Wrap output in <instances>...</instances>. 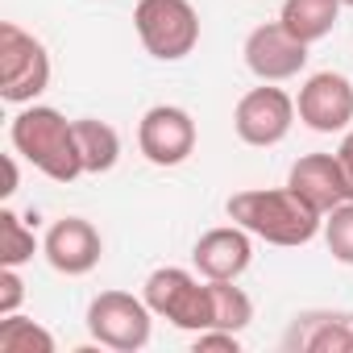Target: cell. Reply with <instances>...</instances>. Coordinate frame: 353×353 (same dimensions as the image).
Listing matches in <instances>:
<instances>
[{
  "label": "cell",
  "mask_w": 353,
  "mask_h": 353,
  "mask_svg": "<svg viewBox=\"0 0 353 353\" xmlns=\"http://www.w3.org/2000/svg\"><path fill=\"white\" fill-rule=\"evenodd\" d=\"M225 212H229L233 225L250 229L258 241L283 245V250L307 245L316 233H324V212H316L291 188H250V192H237V196H229Z\"/></svg>",
  "instance_id": "1"
},
{
  "label": "cell",
  "mask_w": 353,
  "mask_h": 353,
  "mask_svg": "<svg viewBox=\"0 0 353 353\" xmlns=\"http://www.w3.org/2000/svg\"><path fill=\"white\" fill-rule=\"evenodd\" d=\"M9 141L30 166H38L54 183H75L79 174H88L79 158V141H75V121H67L50 104L21 108L9 125Z\"/></svg>",
  "instance_id": "2"
},
{
  "label": "cell",
  "mask_w": 353,
  "mask_h": 353,
  "mask_svg": "<svg viewBox=\"0 0 353 353\" xmlns=\"http://www.w3.org/2000/svg\"><path fill=\"white\" fill-rule=\"evenodd\" d=\"M133 30L158 63H179L200 46V13L192 0H137Z\"/></svg>",
  "instance_id": "3"
},
{
  "label": "cell",
  "mask_w": 353,
  "mask_h": 353,
  "mask_svg": "<svg viewBox=\"0 0 353 353\" xmlns=\"http://www.w3.org/2000/svg\"><path fill=\"white\" fill-rule=\"evenodd\" d=\"M141 299L154 307V316L170 320L183 332H204L212 328V287L208 279L200 283V274L183 270V266H158L150 270Z\"/></svg>",
  "instance_id": "4"
},
{
  "label": "cell",
  "mask_w": 353,
  "mask_h": 353,
  "mask_svg": "<svg viewBox=\"0 0 353 353\" xmlns=\"http://www.w3.org/2000/svg\"><path fill=\"white\" fill-rule=\"evenodd\" d=\"M50 88L46 46L17 21H0V96L9 104H34Z\"/></svg>",
  "instance_id": "5"
},
{
  "label": "cell",
  "mask_w": 353,
  "mask_h": 353,
  "mask_svg": "<svg viewBox=\"0 0 353 353\" xmlns=\"http://www.w3.org/2000/svg\"><path fill=\"white\" fill-rule=\"evenodd\" d=\"M88 332L96 345L117 353H137L150 345L154 332V307L129 291H100L88 303Z\"/></svg>",
  "instance_id": "6"
},
{
  "label": "cell",
  "mask_w": 353,
  "mask_h": 353,
  "mask_svg": "<svg viewBox=\"0 0 353 353\" xmlns=\"http://www.w3.org/2000/svg\"><path fill=\"white\" fill-rule=\"evenodd\" d=\"M196 141H200L196 121L179 104H154L137 121V150L154 166H179V162H188L196 154Z\"/></svg>",
  "instance_id": "7"
},
{
  "label": "cell",
  "mask_w": 353,
  "mask_h": 353,
  "mask_svg": "<svg viewBox=\"0 0 353 353\" xmlns=\"http://www.w3.org/2000/svg\"><path fill=\"white\" fill-rule=\"evenodd\" d=\"M295 125V100L274 88V83H262V88H250L237 108H233V129L245 145H258V150H270L279 145Z\"/></svg>",
  "instance_id": "8"
},
{
  "label": "cell",
  "mask_w": 353,
  "mask_h": 353,
  "mask_svg": "<svg viewBox=\"0 0 353 353\" xmlns=\"http://www.w3.org/2000/svg\"><path fill=\"white\" fill-rule=\"evenodd\" d=\"M295 112L312 133H345L353 125V83L341 71H316L299 88Z\"/></svg>",
  "instance_id": "9"
},
{
  "label": "cell",
  "mask_w": 353,
  "mask_h": 353,
  "mask_svg": "<svg viewBox=\"0 0 353 353\" xmlns=\"http://www.w3.org/2000/svg\"><path fill=\"white\" fill-rule=\"evenodd\" d=\"M241 54H245V67H250L262 83L295 79V75L307 67V42H299L283 21H266V26L250 30Z\"/></svg>",
  "instance_id": "10"
},
{
  "label": "cell",
  "mask_w": 353,
  "mask_h": 353,
  "mask_svg": "<svg viewBox=\"0 0 353 353\" xmlns=\"http://www.w3.org/2000/svg\"><path fill=\"white\" fill-rule=\"evenodd\" d=\"M42 254H46V262H50L59 274L79 279V274H92V270L100 266V258H104V237H100V229H96L92 221H83V216H63V221H54V225L46 229Z\"/></svg>",
  "instance_id": "11"
},
{
  "label": "cell",
  "mask_w": 353,
  "mask_h": 353,
  "mask_svg": "<svg viewBox=\"0 0 353 353\" xmlns=\"http://www.w3.org/2000/svg\"><path fill=\"white\" fill-rule=\"evenodd\" d=\"M250 262H254V233L241 225L208 229L192 250V266L200 279H241Z\"/></svg>",
  "instance_id": "12"
},
{
  "label": "cell",
  "mask_w": 353,
  "mask_h": 353,
  "mask_svg": "<svg viewBox=\"0 0 353 353\" xmlns=\"http://www.w3.org/2000/svg\"><path fill=\"white\" fill-rule=\"evenodd\" d=\"M287 188L295 196H303L316 212H332L336 204L349 200V188H345V174H341V162L336 154H303L291 174H287Z\"/></svg>",
  "instance_id": "13"
},
{
  "label": "cell",
  "mask_w": 353,
  "mask_h": 353,
  "mask_svg": "<svg viewBox=\"0 0 353 353\" xmlns=\"http://www.w3.org/2000/svg\"><path fill=\"white\" fill-rule=\"evenodd\" d=\"M287 349L303 353H353V316L345 312H303L287 332Z\"/></svg>",
  "instance_id": "14"
},
{
  "label": "cell",
  "mask_w": 353,
  "mask_h": 353,
  "mask_svg": "<svg viewBox=\"0 0 353 353\" xmlns=\"http://www.w3.org/2000/svg\"><path fill=\"white\" fill-rule=\"evenodd\" d=\"M341 0H283V13H279V21L299 38V42H320V38H328L332 34V26H336V17H341Z\"/></svg>",
  "instance_id": "15"
},
{
  "label": "cell",
  "mask_w": 353,
  "mask_h": 353,
  "mask_svg": "<svg viewBox=\"0 0 353 353\" xmlns=\"http://www.w3.org/2000/svg\"><path fill=\"white\" fill-rule=\"evenodd\" d=\"M75 141H79V158H83L88 174H108L121 158V133L108 121L79 117L75 121Z\"/></svg>",
  "instance_id": "16"
},
{
  "label": "cell",
  "mask_w": 353,
  "mask_h": 353,
  "mask_svg": "<svg viewBox=\"0 0 353 353\" xmlns=\"http://www.w3.org/2000/svg\"><path fill=\"white\" fill-rule=\"evenodd\" d=\"M212 287V328L245 332L254 320V299L237 287V279H208Z\"/></svg>",
  "instance_id": "17"
},
{
  "label": "cell",
  "mask_w": 353,
  "mask_h": 353,
  "mask_svg": "<svg viewBox=\"0 0 353 353\" xmlns=\"http://www.w3.org/2000/svg\"><path fill=\"white\" fill-rule=\"evenodd\" d=\"M0 353H54L50 328L30 316H0Z\"/></svg>",
  "instance_id": "18"
},
{
  "label": "cell",
  "mask_w": 353,
  "mask_h": 353,
  "mask_svg": "<svg viewBox=\"0 0 353 353\" xmlns=\"http://www.w3.org/2000/svg\"><path fill=\"white\" fill-rule=\"evenodd\" d=\"M34 254H38L34 229L13 208H5L0 212V266H26V262H34Z\"/></svg>",
  "instance_id": "19"
},
{
  "label": "cell",
  "mask_w": 353,
  "mask_h": 353,
  "mask_svg": "<svg viewBox=\"0 0 353 353\" xmlns=\"http://www.w3.org/2000/svg\"><path fill=\"white\" fill-rule=\"evenodd\" d=\"M324 245L336 262L353 266V200L336 204L328 216H324Z\"/></svg>",
  "instance_id": "20"
},
{
  "label": "cell",
  "mask_w": 353,
  "mask_h": 353,
  "mask_svg": "<svg viewBox=\"0 0 353 353\" xmlns=\"http://www.w3.org/2000/svg\"><path fill=\"white\" fill-rule=\"evenodd\" d=\"M192 349H196V353H237V349H241V332H229V328H204V332H196Z\"/></svg>",
  "instance_id": "21"
},
{
  "label": "cell",
  "mask_w": 353,
  "mask_h": 353,
  "mask_svg": "<svg viewBox=\"0 0 353 353\" xmlns=\"http://www.w3.org/2000/svg\"><path fill=\"white\" fill-rule=\"evenodd\" d=\"M26 299V283L17 274V266H0V316H13Z\"/></svg>",
  "instance_id": "22"
},
{
  "label": "cell",
  "mask_w": 353,
  "mask_h": 353,
  "mask_svg": "<svg viewBox=\"0 0 353 353\" xmlns=\"http://www.w3.org/2000/svg\"><path fill=\"white\" fill-rule=\"evenodd\" d=\"M336 162H341V174H345L349 200H353V125L345 129V137H341V145H336Z\"/></svg>",
  "instance_id": "23"
},
{
  "label": "cell",
  "mask_w": 353,
  "mask_h": 353,
  "mask_svg": "<svg viewBox=\"0 0 353 353\" xmlns=\"http://www.w3.org/2000/svg\"><path fill=\"white\" fill-rule=\"evenodd\" d=\"M17 183H21V179H17V158L9 154V158H5V188H0V196L9 200V196L17 192Z\"/></svg>",
  "instance_id": "24"
},
{
  "label": "cell",
  "mask_w": 353,
  "mask_h": 353,
  "mask_svg": "<svg viewBox=\"0 0 353 353\" xmlns=\"http://www.w3.org/2000/svg\"><path fill=\"white\" fill-rule=\"evenodd\" d=\"M341 5H349V9H353V0H341Z\"/></svg>",
  "instance_id": "25"
}]
</instances>
